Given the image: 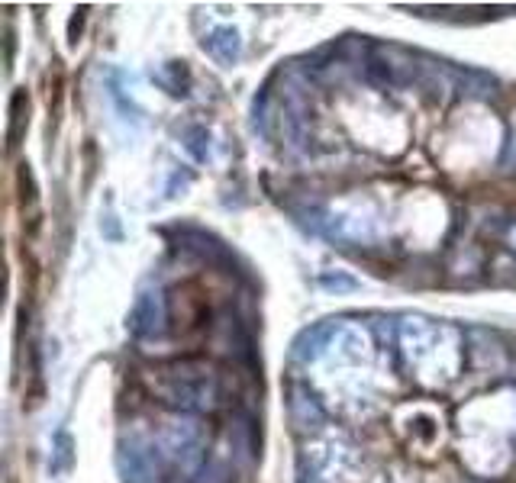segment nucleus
I'll use <instances>...</instances> for the list:
<instances>
[{
    "instance_id": "23",
    "label": "nucleus",
    "mask_w": 516,
    "mask_h": 483,
    "mask_svg": "<svg viewBox=\"0 0 516 483\" xmlns=\"http://www.w3.org/2000/svg\"><path fill=\"white\" fill-rule=\"evenodd\" d=\"M465 483H484V480H465Z\"/></svg>"
},
{
    "instance_id": "20",
    "label": "nucleus",
    "mask_w": 516,
    "mask_h": 483,
    "mask_svg": "<svg viewBox=\"0 0 516 483\" xmlns=\"http://www.w3.org/2000/svg\"><path fill=\"white\" fill-rule=\"evenodd\" d=\"M84 13H88V10H78V17H71V26H68V39L71 42H78V29H81V23H84Z\"/></svg>"
},
{
    "instance_id": "11",
    "label": "nucleus",
    "mask_w": 516,
    "mask_h": 483,
    "mask_svg": "<svg viewBox=\"0 0 516 483\" xmlns=\"http://www.w3.org/2000/svg\"><path fill=\"white\" fill-rule=\"evenodd\" d=\"M155 81H159L168 94H175V97H184L188 94V87H191V75H188V68H184V62H168L159 75H155Z\"/></svg>"
},
{
    "instance_id": "5",
    "label": "nucleus",
    "mask_w": 516,
    "mask_h": 483,
    "mask_svg": "<svg viewBox=\"0 0 516 483\" xmlns=\"http://www.w3.org/2000/svg\"><path fill=\"white\" fill-rule=\"evenodd\" d=\"M165 326H168V300L159 290L139 294L133 313H129V332H133L139 342H149V339H159Z\"/></svg>"
},
{
    "instance_id": "3",
    "label": "nucleus",
    "mask_w": 516,
    "mask_h": 483,
    "mask_svg": "<svg viewBox=\"0 0 516 483\" xmlns=\"http://www.w3.org/2000/svg\"><path fill=\"white\" fill-rule=\"evenodd\" d=\"M284 403H288V419L294 432L313 438L326 432V406L320 393L310 387V380H291L288 390H284Z\"/></svg>"
},
{
    "instance_id": "2",
    "label": "nucleus",
    "mask_w": 516,
    "mask_h": 483,
    "mask_svg": "<svg viewBox=\"0 0 516 483\" xmlns=\"http://www.w3.org/2000/svg\"><path fill=\"white\" fill-rule=\"evenodd\" d=\"M207 345L217 358L236 361V364H255V348H252V335L246 329V322L239 319L236 310H220L213 313L210 329H207Z\"/></svg>"
},
{
    "instance_id": "14",
    "label": "nucleus",
    "mask_w": 516,
    "mask_h": 483,
    "mask_svg": "<svg viewBox=\"0 0 516 483\" xmlns=\"http://www.w3.org/2000/svg\"><path fill=\"white\" fill-rule=\"evenodd\" d=\"M233 461L226 458H207V464L200 467V474L191 483H233Z\"/></svg>"
},
{
    "instance_id": "12",
    "label": "nucleus",
    "mask_w": 516,
    "mask_h": 483,
    "mask_svg": "<svg viewBox=\"0 0 516 483\" xmlns=\"http://www.w3.org/2000/svg\"><path fill=\"white\" fill-rule=\"evenodd\" d=\"M71 464H75V442H71V435L62 429L59 435H55L52 442V461H49V471L59 477L65 471H71Z\"/></svg>"
},
{
    "instance_id": "1",
    "label": "nucleus",
    "mask_w": 516,
    "mask_h": 483,
    "mask_svg": "<svg viewBox=\"0 0 516 483\" xmlns=\"http://www.w3.org/2000/svg\"><path fill=\"white\" fill-rule=\"evenodd\" d=\"M400 358L404 368L417 374L426 390L449 387L462 374L465 364V332L449 322H429L420 316H407L397 326Z\"/></svg>"
},
{
    "instance_id": "8",
    "label": "nucleus",
    "mask_w": 516,
    "mask_h": 483,
    "mask_svg": "<svg viewBox=\"0 0 516 483\" xmlns=\"http://www.w3.org/2000/svg\"><path fill=\"white\" fill-rule=\"evenodd\" d=\"M404 432L417 448L429 451L439 442V416L433 406H407V419H404Z\"/></svg>"
},
{
    "instance_id": "7",
    "label": "nucleus",
    "mask_w": 516,
    "mask_h": 483,
    "mask_svg": "<svg viewBox=\"0 0 516 483\" xmlns=\"http://www.w3.org/2000/svg\"><path fill=\"white\" fill-rule=\"evenodd\" d=\"M155 442L165 451V458L171 464V458L178 451L191 448V445H204V426H200V416H184L175 413L171 419H165L159 429H155Z\"/></svg>"
},
{
    "instance_id": "22",
    "label": "nucleus",
    "mask_w": 516,
    "mask_h": 483,
    "mask_svg": "<svg viewBox=\"0 0 516 483\" xmlns=\"http://www.w3.org/2000/svg\"><path fill=\"white\" fill-rule=\"evenodd\" d=\"M504 242H507V252H513V255H516V223L504 232Z\"/></svg>"
},
{
    "instance_id": "15",
    "label": "nucleus",
    "mask_w": 516,
    "mask_h": 483,
    "mask_svg": "<svg viewBox=\"0 0 516 483\" xmlns=\"http://www.w3.org/2000/svg\"><path fill=\"white\" fill-rule=\"evenodd\" d=\"M184 149L191 152V158L197 161V165H204L207 161V149H210V133L207 126H188L184 129Z\"/></svg>"
},
{
    "instance_id": "6",
    "label": "nucleus",
    "mask_w": 516,
    "mask_h": 483,
    "mask_svg": "<svg viewBox=\"0 0 516 483\" xmlns=\"http://www.w3.org/2000/svg\"><path fill=\"white\" fill-rule=\"evenodd\" d=\"M226 438H229V451H233L236 467H252L258 461V426H255L252 409L236 406L233 413H229Z\"/></svg>"
},
{
    "instance_id": "10",
    "label": "nucleus",
    "mask_w": 516,
    "mask_h": 483,
    "mask_svg": "<svg viewBox=\"0 0 516 483\" xmlns=\"http://www.w3.org/2000/svg\"><path fill=\"white\" fill-rule=\"evenodd\" d=\"M204 49L217 58L220 65H236L242 55V39L233 26H217L213 33L204 39Z\"/></svg>"
},
{
    "instance_id": "19",
    "label": "nucleus",
    "mask_w": 516,
    "mask_h": 483,
    "mask_svg": "<svg viewBox=\"0 0 516 483\" xmlns=\"http://www.w3.org/2000/svg\"><path fill=\"white\" fill-rule=\"evenodd\" d=\"M320 287L333 290V294H352V290H358V281H355V277H349V274H323Z\"/></svg>"
},
{
    "instance_id": "18",
    "label": "nucleus",
    "mask_w": 516,
    "mask_h": 483,
    "mask_svg": "<svg viewBox=\"0 0 516 483\" xmlns=\"http://www.w3.org/2000/svg\"><path fill=\"white\" fill-rule=\"evenodd\" d=\"M500 168L504 171H516V113L507 126V136H504V152H500Z\"/></svg>"
},
{
    "instance_id": "9",
    "label": "nucleus",
    "mask_w": 516,
    "mask_h": 483,
    "mask_svg": "<svg viewBox=\"0 0 516 483\" xmlns=\"http://www.w3.org/2000/svg\"><path fill=\"white\" fill-rule=\"evenodd\" d=\"M333 332H336V322H323V326H313L307 332L297 335L294 342V361L297 364H320L329 351V342H333Z\"/></svg>"
},
{
    "instance_id": "21",
    "label": "nucleus",
    "mask_w": 516,
    "mask_h": 483,
    "mask_svg": "<svg viewBox=\"0 0 516 483\" xmlns=\"http://www.w3.org/2000/svg\"><path fill=\"white\" fill-rule=\"evenodd\" d=\"M107 236H110V239H120V236H123L120 226H117V216H113V213L107 216Z\"/></svg>"
},
{
    "instance_id": "17",
    "label": "nucleus",
    "mask_w": 516,
    "mask_h": 483,
    "mask_svg": "<svg viewBox=\"0 0 516 483\" xmlns=\"http://www.w3.org/2000/svg\"><path fill=\"white\" fill-rule=\"evenodd\" d=\"M481 261H484V252H481L478 245H471L468 248V258H465V252H458L455 261L449 265V271L458 274V277H462V274H475V271H481Z\"/></svg>"
},
{
    "instance_id": "13",
    "label": "nucleus",
    "mask_w": 516,
    "mask_h": 483,
    "mask_svg": "<svg viewBox=\"0 0 516 483\" xmlns=\"http://www.w3.org/2000/svg\"><path fill=\"white\" fill-rule=\"evenodd\" d=\"M458 84H462V94H471L475 100H491L497 87V81L484 71H465V75H458Z\"/></svg>"
},
{
    "instance_id": "4",
    "label": "nucleus",
    "mask_w": 516,
    "mask_h": 483,
    "mask_svg": "<svg viewBox=\"0 0 516 483\" xmlns=\"http://www.w3.org/2000/svg\"><path fill=\"white\" fill-rule=\"evenodd\" d=\"M465 364L481 374H504L510 371V351L491 329H465Z\"/></svg>"
},
{
    "instance_id": "16",
    "label": "nucleus",
    "mask_w": 516,
    "mask_h": 483,
    "mask_svg": "<svg viewBox=\"0 0 516 483\" xmlns=\"http://www.w3.org/2000/svg\"><path fill=\"white\" fill-rule=\"evenodd\" d=\"M26 113H30V97H26L23 91H17V94H13V104H10V149L17 145V139L23 133Z\"/></svg>"
}]
</instances>
